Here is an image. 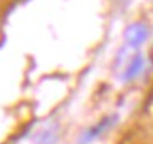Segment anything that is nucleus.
I'll return each instance as SVG.
<instances>
[{
  "label": "nucleus",
  "instance_id": "7ed1b4c3",
  "mask_svg": "<svg viewBox=\"0 0 153 144\" xmlns=\"http://www.w3.org/2000/svg\"><path fill=\"white\" fill-rule=\"evenodd\" d=\"M143 67H145V57H143L142 54H137L135 57L132 59V62L127 65L122 79L123 80H132V79H135L137 75L143 71Z\"/></svg>",
  "mask_w": 153,
  "mask_h": 144
},
{
  "label": "nucleus",
  "instance_id": "f03ea898",
  "mask_svg": "<svg viewBox=\"0 0 153 144\" xmlns=\"http://www.w3.org/2000/svg\"><path fill=\"white\" fill-rule=\"evenodd\" d=\"M146 38H148V28L140 21L130 25L125 29V41L130 48H138L140 44H143Z\"/></svg>",
  "mask_w": 153,
  "mask_h": 144
},
{
  "label": "nucleus",
  "instance_id": "20e7f679",
  "mask_svg": "<svg viewBox=\"0 0 153 144\" xmlns=\"http://www.w3.org/2000/svg\"><path fill=\"white\" fill-rule=\"evenodd\" d=\"M58 141V126L54 123L46 124L36 136V144H56Z\"/></svg>",
  "mask_w": 153,
  "mask_h": 144
},
{
  "label": "nucleus",
  "instance_id": "f257e3e1",
  "mask_svg": "<svg viewBox=\"0 0 153 144\" xmlns=\"http://www.w3.org/2000/svg\"><path fill=\"white\" fill-rule=\"evenodd\" d=\"M117 123V115H110V116H105L99 121L97 124H94L92 128L86 131V133L81 136L79 139V144H91L92 141H96L97 137H100L105 131H109L114 124Z\"/></svg>",
  "mask_w": 153,
  "mask_h": 144
}]
</instances>
